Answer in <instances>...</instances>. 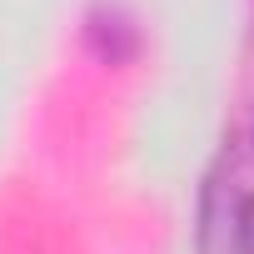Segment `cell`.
<instances>
[{
  "label": "cell",
  "instance_id": "obj_2",
  "mask_svg": "<svg viewBox=\"0 0 254 254\" xmlns=\"http://www.w3.org/2000/svg\"><path fill=\"white\" fill-rule=\"evenodd\" d=\"M199 254H239L234 244H229V234H224V224H219V214L204 204L199 209Z\"/></svg>",
  "mask_w": 254,
  "mask_h": 254
},
{
  "label": "cell",
  "instance_id": "obj_3",
  "mask_svg": "<svg viewBox=\"0 0 254 254\" xmlns=\"http://www.w3.org/2000/svg\"><path fill=\"white\" fill-rule=\"evenodd\" d=\"M249 150H254V125H249Z\"/></svg>",
  "mask_w": 254,
  "mask_h": 254
},
{
  "label": "cell",
  "instance_id": "obj_1",
  "mask_svg": "<svg viewBox=\"0 0 254 254\" xmlns=\"http://www.w3.org/2000/svg\"><path fill=\"white\" fill-rule=\"evenodd\" d=\"M204 204L219 214L229 244L239 254H254V150L249 155H229L209 185H204Z\"/></svg>",
  "mask_w": 254,
  "mask_h": 254
}]
</instances>
